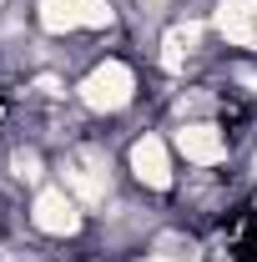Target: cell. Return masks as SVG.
Returning <instances> with one entry per match:
<instances>
[{"mask_svg":"<svg viewBox=\"0 0 257 262\" xmlns=\"http://www.w3.org/2000/svg\"><path fill=\"white\" fill-rule=\"evenodd\" d=\"M76 96H81V106L91 116H116V111H126L131 101H136V71L126 61H96L81 76Z\"/></svg>","mask_w":257,"mask_h":262,"instance_id":"6da1fadb","label":"cell"},{"mask_svg":"<svg viewBox=\"0 0 257 262\" xmlns=\"http://www.w3.org/2000/svg\"><path fill=\"white\" fill-rule=\"evenodd\" d=\"M61 187L81 207H101L106 196H111V157L106 151H96V146H76L71 157H66V166H61Z\"/></svg>","mask_w":257,"mask_h":262,"instance_id":"7a4b0ae2","label":"cell"},{"mask_svg":"<svg viewBox=\"0 0 257 262\" xmlns=\"http://www.w3.org/2000/svg\"><path fill=\"white\" fill-rule=\"evenodd\" d=\"M35 20L46 35H71V31H106L111 26V0H40Z\"/></svg>","mask_w":257,"mask_h":262,"instance_id":"3957f363","label":"cell"},{"mask_svg":"<svg viewBox=\"0 0 257 262\" xmlns=\"http://www.w3.org/2000/svg\"><path fill=\"white\" fill-rule=\"evenodd\" d=\"M126 162H131V177H136L146 192H172L177 171H172V141H166V136H157V131L136 136Z\"/></svg>","mask_w":257,"mask_h":262,"instance_id":"277c9868","label":"cell"},{"mask_svg":"<svg viewBox=\"0 0 257 262\" xmlns=\"http://www.w3.org/2000/svg\"><path fill=\"white\" fill-rule=\"evenodd\" d=\"M31 227L46 237H76L81 232V202L66 187H40L31 196Z\"/></svg>","mask_w":257,"mask_h":262,"instance_id":"5b68a950","label":"cell"},{"mask_svg":"<svg viewBox=\"0 0 257 262\" xmlns=\"http://www.w3.org/2000/svg\"><path fill=\"white\" fill-rule=\"evenodd\" d=\"M172 146L192 166H222L227 162V136H222L217 121H182L172 131Z\"/></svg>","mask_w":257,"mask_h":262,"instance_id":"8992f818","label":"cell"},{"mask_svg":"<svg viewBox=\"0 0 257 262\" xmlns=\"http://www.w3.org/2000/svg\"><path fill=\"white\" fill-rule=\"evenodd\" d=\"M212 26L227 46L237 51H257V0H217Z\"/></svg>","mask_w":257,"mask_h":262,"instance_id":"52a82bcc","label":"cell"},{"mask_svg":"<svg viewBox=\"0 0 257 262\" xmlns=\"http://www.w3.org/2000/svg\"><path fill=\"white\" fill-rule=\"evenodd\" d=\"M197 46H202V20H177L172 31L161 35V66L166 71H182L197 56Z\"/></svg>","mask_w":257,"mask_h":262,"instance_id":"ba28073f","label":"cell"},{"mask_svg":"<svg viewBox=\"0 0 257 262\" xmlns=\"http://www.w3.org/2000/svg\"><path fill=\"white\" fill-rule=\"evenodd\" d=\"M10 171H15L20 182H35V177H40V157H35V151H15V157H10Z\"/></svg>","mask_w":257,"mask_h":262,"instance_id":"9c48e42d","label":"cell"},{"mask_svg":"<svg viewBox=\"0 0 257 262\" xmlns=\"http://www.w3.org/2000/svg\"><path fill=\"white\" fill-rule=\"evenodd\" d=\"M35 96H66V86L56 76H40V81H35Z\"/></svg>","mask_w":257,"mask_h":262,"instance_id":"30bf717a","label":"cell"},{"mask_svg":"<svg viewBox=\"0 0 257 262\" xmlns=\"http://www.w3.org/2000/svg\"><path fill=\"white\" fill-rule=\"evenodd\" d=\"M0 5H5V0H0Z\"/></svg>","mask_w":257,"mask_h":262,"instance_id":"8fae6325","label":"cell"}]
</instances>
